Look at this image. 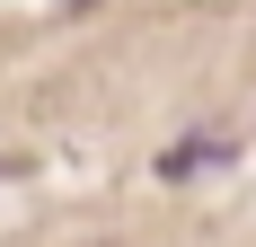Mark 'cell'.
Segmentation results:
<instances>
[{"label":"cell","instance_id":"cell-1","mask_svg":"<svg viewBox=\"0 0 256 247\" xmlns=\"http://www.w3.org/2000/svg\"><path fill=\"white\" fill-rule=\"evenodd\" d=\"M221 159H230V132H186V142L159 159V176L177 186V176H204V168H221Z\"/></svg>","mask_w":256,"mask_h":247}]
</instances>
